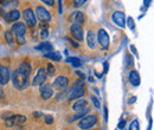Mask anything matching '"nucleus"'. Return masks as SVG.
I'll return each instance as SVG.
<instances>
[{"instance_id": "obj_13", "label": "nucleus", "mask_w": 154, "mask_h": 130, "mask_svg": "<svg viewBox=\"0 0 154 130\" xmlns=\"http://www.w3.org/2000/svg\"><path fill=\"white\" fill-rule=\"evenodd\" d=\"M71 35H72L74 38H76L77 40H82V39H83L82 26H79V25H77V24H72V25H71Z\"/></svg>"}, {"instance_id": "obj_6", "label": "nucleus", "mask_w": 154, "mask_h": 130, "mask_svg": "<svg viewBox=\"0 0 154 130\" xmlns=\"http://www.w3.org/2000/svg\"><path fill=\"white\" fill-rule=\"evenodd\" d=\"M24 19H25V23L31 27H35L37 25L36 16H35V13H33V11L31 8H26L24 11Z\"/></svg>"}, {"instance_id": "obj_9", "label": "nucleus", "mask_w": 154, "mask_h": 130, "mask_svg": "<svg viewBox=\"0 0 154 130\" xmlns=\"http://www.w3.org/2000/svg\"><path fill=\"white\" fill-rule=\"evenodd\" d=\"M45 79H46V72L44 71V69H39L38 71H37V74H36V77H35V79L32 80V84H33L35 86L42 85V84H44Z\"/></svg>"}, {"instance_id": "obj_35", "label": "nucleus", "mask_w": 154, "mask_h": 130, "mask_svg": "<svg viewBox=\"0 0 154 130\" xmlns=\"http://www.w3.org/2000/svg\"><path fill=\"white\" fill-rule=\"evenodd\" d=\"M43 2L46 4V5H50V6L54 5V1H52V0H43Z\"/></svg>"}, {"instance_id": "obj_21", "label": "nucleus", "mask_w": 154, "mask_h": 130, "mask_svg": "<svg viewBox=\"0 0 154 130\" xmlns=\"http://www.w3.org/2000/svg\"><path fill=\"white\" fill-rule=\"evenodd\" d=\"M87 41H88V46L94 49L95 47V35L93 31H89L88 32V36H87Z\"/></svg>"}, {"instance_id": "obj_20", "label": "nucleus", "mask_w": 154, "mask_h": 130, "mask_svg": "<svg viewBox=\"0 0 154 130\" xmlns=\"http://www.w3.org/2000/svg\"><path fill=\"white\" fill-rule=\"evenodd\" d=\"M36 49H37V50H39V51H49V52H51L54 47H52V45H51L50 43L44 41V43H42L40 45H38Z\"/></svg>"}, {"instance_id": "obj_4", "label": "nucleus", "mask_w": 154, "mask_h": 130, "mask_svg": "<svg viewBox=\"0 0 154 130\" xmlns=\"http://www.w3.org/2000/svg\"><path fill=\"white\" fill-rule=\"evenodd\" d=\"M97 122V117L95 115H89L85 116L84 118H82V121L78 123V127L81 129H90L91 127H94Z\"/></svg>"}, {"instance_id": "obj_30", "label": "nucleus", "mask_w": 154, "mask_h": 130, "mask_svg": "<svg viewBox=\"0 0 154 130\" xmlns=\"http://www.w3.org/2000/svg\"><path fill=\"white\" fill-rule=\"evenodd\" d=\"M45 122H46V124L54 123V117L52 116H45Z\"/></svg>"}, {"instance_id": "obj_22", "label": "nucleus", "mask_w": 154, "mask_h": 130, "mask_svg": "<svg viewBox=\"0 0 154 130\" xmlns=\"http://www.w3.org/2000/svg\"><path fill=\"white\" fill-rule=\"evenodd\" d=\"M45 58H50V59H52V60H56V62H59L60 60V55L58 53V52H55V51H51V52H48V53H45L44 55Z\"/></svg>"}, {"instance_id": "obj_41", "label": "nucleus", "mask_w": 154, "mask_h": 130, "mask_svg": "<svg viewBox=\"0 0 154 130\" xmlns=\"http://www.w3.org/2000/svg\"><path fill=\"white\" fill-rule=\"evenodd\" d=\"M0 98H2V90L0 89Z\"/></svg>"}, {"instance_id": "obj_12", "label": "nucleus", "mask_w": 154, "mask_h": 130, "mask_svg": "<svg viewBox=\"0 0 154 130\" xmlns=\"http://www.w3.org/2000/svg\"><path fill=\"white\" fill-rule=\"evenodd\" d=\"M10 80V71L7 68L0 65V84L1 85H5L7 84Z\"/></svg>"}, {"instance_id": "obj_24", "label": "nucleus", "mask_w": 154, "mask_h": 130, "mask_svg": "<svg viewBox=\"0 0 154 130\" xmlns=\"http://www.w3.org/2000/svg\"><path fill=\"white\" fill-rule=\"evenodd\" d=\"M129 130H139V121H137V119H134V121L131 123Z\"/></svg>"}, {"instance_id": "obj_28", "label": "nucleus", "mask_w": 154, "mask_h": 130, "mask_svg": "<svg viewBox=\"0 0 154 130\" xmlns=\"http://www.w3.org/2000/svg\"><path fill=\"white\" fill-rule=\"evenodd\" d=\"M127 25H128V27L131 29V30H134L135 29V24H134V20L132 17H129V18L127 19Z\"/></svg>"}, {"instance_id": "obj_40", "label": "nucleus", "mask_w": 154, "mask_h": 130, "mask_svg": "<svg viewBox=\"0 0 154 130\" xmlns=\"http://www.w3.org/2000/svg\"><path fill=\"white\" fill-rule=\"evenodd\" d=\"M149 4H151V1H145V5H146V6H148Z\"/></svg>"}, {"instance_id": "obj_17", "label": "nucleus", "mask_w": 154, "mask_h": 130, "mask_svg": "<svg viewBox=\"0 0 154 130\" xmlns=\"http://www.w3.org/2000/svg\"><path fill=\"white\" fill-rule=\"evenodd\" d=\"M71 19H72V21H74V24H77V25H82L83 24V21H84V17H83V14L81 13V12H74V14L71 16Z\"/></svg>"}, {"instance_id": "obj_5", "label": "nucleus", "mask_w": 154, "mask_h": 130, "mask_svg": "<svg viewBox=\"0 0 154 130\" xmlns=\"http://www.w3.org/2000/svg\"><path fill=\"white\" fill-rule=\"evenodd\" d=\"M26 122V117L23 115H14L12 117H8L6 119V124L8 127H14V125H21Z\"/></svg>"}, {"instance_id": "obj_10", "label": "nucleus", "mask_w": 154, "mask_h": 130, "mask_svg": "<svg viewBox=\"0 0 154 130\" xmlns=\"http://www.w3.org/2000/svg\"><path fill=\"white\" fill-rule=\"evenodd\" d=\"M36 16L38 17L42 21H50L51 20V17H50V13L42 6H38L36 8Z\"/></svg>"}, {"instance_id": "obj_31", "label": "nucleus", "mask_w": 154, "mask_h": 130, "mask_svg": "<svg viewBox=\"0 0 154 130\" xmlns=\"http://www.w3.org/2000/svg\"><path fill=\"white\" fill-rule=\"evenodd\" d=\"M84 2H85V0H75V1H74V5H75L76 7H79V6H82Z\"/></svg>"}, {"instance_id": "obj_26", "label": "nucleus", "mask_w": 154, "mask_h": 130, "mask_svg": "<svg viewBox=\"0 0 154 130\" xmlns=\"http://www.w3.org/2000/svg\"><path fill=\"white\" fill-rule=\"evenodd\" d=\"M125 59H126V66H132L133 65V58H132V56L126 55Z\"/></svg>"}, {"instance_id": "obj_3", "label": "nucleus", "mask_w": 154, "mask_h": 130, "mask_svg": "<svg viewBox=\"0 0 154 130\" xmlns=\"http://www.w3.org/2000/svg\"><path fill=\"white\" fill-rule=\"evenodd\" d=\"M84 95V89H83V82L82 80H78L75 83L71 92L69 93V97L68 99L69 101H72V99H76V98H81L82 96Z\"/></svg>"}, {"instance_id": "obj_36", "label": "nucleus", "mask_w": 154, "mask_h": 130, "mask_svg": "<svg viewBox=\"0 0 154 130\" xmlns=\"http://www.w3.org/2000/svg\"><path fill=\"white\" fill-rule=\"evenodd\" d=\"M131 49H132V51H133V53H134V55H136V56H137V52H136V49H135V46H133V45H132V46H131Z\"/></svg>"}, {"instance_id": "obj_37", "label": "nucleus", "mask_w": 154, "mask_h": 130, "mask_svg": "<svg viewBox=\"0 0 154 130\" xmlns=\"http://www.w3.org/2000/svg\"><path fill=\"white\" fill-rule=\"evenodd\" d=\"M104 72H108V63H104Z\"/></svg>"}, {"instance_id": "obj_15", "label": "nucleus", "mask_w": 154, "mask_h": 130, "mask_svg": "<svg viewBox=\"0 0 154 130\" xmlns=\"http://www.w3.org/2000/svg\"><path fill=\"white\" fill-rule=\"evenodd\" d=\"M88 102L85 101V99H79V101H77L76 103L74 104V107H72V109L77 112H81V111H84V110H87L88 108Z\"/></svg>"}, {"instance_id": "obj_33", "label": "nucleus", "mask_w": 154, "mask_h": 130, "mask_svg": "<svg viewBox=\"0 0 154 130\" xmlns=\"http://www.w3.org/2000/svg\"><path fill=\"white\" fill-rule=\"evenodd\" d=\"M48 37V30L46 29H44V30H42L40 31V38L42 39H44V38H46Z\"/></svg>"}, {"instance_id": "obj_18", "label": "nucleus", "mask_w": 154, "mask_h": 130, "mask_svg": "<svg viewBox=\"0 0 154 130\" xmlns=\"http://www.w3.org/2000/svg\"><path fill=\"white\" fill-rule=\"evenodd\" d=\"M19 17H20L19 11H17V10H12V11H10V12L7 13L6 20H8V21H16V20L19 19Z\"/></svg>"}, {"instance_id": "obj_14", "label": "nucleus", "mask_w": 154, "mask_h": 130, "mask_svg": "<svg viewBox=\"0 0 154 130\" xmlns=\"http://www.w3.org/2000/svg\"><path fill=\"white\" fill-rule=\"evenodd\" d=\"M113 20H114V23H115L116 25H119L120 27H125V25H126L125 14L122 12H120V11H117V12H115L113 14Z\"/></svg>"}, {"instance_id": "obj_19", "label": "nucleus", "mask_w": 154, "mask_h": 130, "mask_svg": "<svg viewBox=\"0 0 154 130\" xmlns=\"http://www.w3.org/2000/svg\"><path fill=\"white\" fill-rule=\"evenodd\" d=\"M19 72L21 74H26V76H30L31 74V66H30V64L29 63H26V62H24V63H21L19 66V70H18Z\"/></svg>"}, {"instance_id": "obj_39", "label": "nucleus", "mask_w": 154, "mask_h": 130, "mask_svg": "<svg viewBox=\"0 0 154 130\" xmlns=\"http://www.w3.org/2000/svg\"><path fill=\"white\" fill-rule=\"evenodd\" d=\"M135 101H136V97H132V99L129 101V103H134Z\"/></svg>"}, {"instance_id": "obj_34", "label": "nucleus", "mask_w": 154, "mask_h": 130, "mask_svg": "<svg viewBox=\"0 0 154 130\" xmlns=\"http://www.w3.org/2000/svg\"><path fill=\"white\" fill-rule=\"evenodd\" d=\"M125 125H126V121H123V119H122V121L119 123V128H120V129H123V128H125Z\"/></svg>"}, {"instance_id": "obj_23", "label": "nucleus", "mask_w": 154, "mask_h": 130, "mask_svg": "<svg viewBox=\"0 0 154 130\" xmlns=\"http://www.w3.org/2000/svg\"><path fill=\"white\" fill-rule=\"evenodd\" d=\"M68 60H69V62L72 64V66H75V68H79V66L82 65V62H81V59H79V58H77V57L69 58Z\"/></svg>"}, {"instance_id": "obj_1", "label": "nucleus", "mask_w": 154, "mask_h": 130, "mask_svg": "<svg viewBox=\"0 0 154 130\" xmlns=\"http://www.w3.org/2000/svg\"><path fill=\"white\" fill-rule=\"evenodd\" d=\"M12 82H13V85L17 89L24 90V89H26L29 86V76L21 74L17 70L12 74Z\"/></svg>"}, {"instance_id": "obj_38", "label": "nucleus", "mask_w": 154, "mask_h": 130, "mask_svg": "<svg viewBox=\"0 0 154 130\" xmlns=\"http://www.w3.org/2000/svg\"><path fill=\"white\" fill-rule=\"evenodd\" d=\"M77 74H78V76H79V77H81V78H84V77H85V76H84V74H82V72H79V71H77Z\"/></svg>"}, {"instance_id": "obj_42", "label": "nucleus", "mask_w": 154, "mask_h": 130, "mask_svg": "<svg viewBox=\"0 0 154 130\" xmlns=\"http://www.w3.org/2000/svg\"><path fill=\"white\" fill-rule=\"evenodd\" d=\"M16 130H24V129H21V128H19V129H16Z\"/></svg>"}, {"instance_id": "obj_16", "label": "nucleus", "mask_w": 154, "mask_h": 130, "mask_svg": "<svg viewBox=\"0 0 154 130\" xmlns=\"http://www.w3.org/2000/svg\"><path fill=\"white\" fill-rule=\"evenodd\" d=\"M129 82L132 83V85L134 86H137L140 85V76L136 71H132L131 74H129Z\"/></svg>"}, {"instance_id": "obj_7", "label": "nucleus", "mask_w": 154, "mask_h": 130, "mask_svg": "<svg viewBox=\"0 0 154 130\" xmlns=\"http://www.w3.org/2000/svg\"><path fill=\"white\" fill-rule=\"evenodd\" d=\"M98 43H100L101 47L104 50L108 49V46H109V36L106 32V30H103V29H101L98 31Z\"/></svg>"}, {"instance_id": "obj_32", "label": "nucleus", "mask_w": 154, "mask_h": 130, "mask_svg": "<svg viewBox=\"0 0 154 130\" xmlns=\"http://www.w3.org/2000/svg\"><path fill=\"white\" fill-rule=\"evenodd\" d=\"M91 101H93V103H94V105L96 107L97 109H98V108L101 107V105H100V102H98V99H97L96 97H91Z\"/></svg>"}, {"instance_id": "obj_2", "label": "nucleus", "mask_w": 154, "mask_h": 130, "mask_svg": "<svg viewBox=\"0 0 154 130\" xmlns=\"http://www.w3.org/2000/svg\"><path fill=\"white\" fill-rule=\"evenodd\" d=\"M25 32H26V26L23 23H16L12 26V32L11 33L16 35V37L18 39V43L19 44H24L25 43V39H24Z\"/></svg>"}, {"instance_id": "obj_25", "label": "nucleus", "mask_w": 154, "mask_h": 130, "mask_svg": "<svg viewBox=\"0 0 154 130\" xmlns=\"http://www.w3.org/2000/svg\"><path fill=\"white\" fill-rule=\"evenodd\" d=\"M5 38H6V40H7V43L8 44H13V36H12V33L11 32H6L5 33Z\"/></svg>"}, {"instance_id": "obj_8", "label": "nucleus", "mask_w": 154, "mask_h": 130, "mask_svg": "<svg viewBox=\"0 0 154 130\" xmlns=\"http://www.w3.org/2000/svg\"><path fill=\"white\" fill-rule=\"evenodd\" d=\"M69 85V79L66 77H63V76H59L55 79L54 82V86L57 89V90H65Z\"/></svg>"}, {"instance_id": "obj_27", "label": "nucleus", "mask_w": 154, "mask_h": 130, "mask_svg": "<svg viewBox=\"0 0 154 130\" xmlns=\"http://www.w3.org/2000/svg\"><path fill=\"white\" fill-rule=\"evenodd\" d=\"M87 111H88V109L87 110H84V111H81V112H78L76 116H74L72 118H70V122H74V121H76L77 118H79V117H82V116H84L85 113H87Z\"/></svg>"}, {"instance_id": "obj_11", "label": "nucleus", "mask_w": 154, "mask_h": 130, "mask_svg": "<svg viewBox=\"0 0 154 130\" xmlns=\"http://www.w3.org/2000/svg\"><path fill=\"white\" fill-rule=\"evenodd\" d=\"M54 93V90L51 88L50 84H42L40 85V96L44 98V99H48L52 96Z\"/></svg>"}, {"instance_id": "obj_29", "label": "nucleus", "mask_w": 154, "mask_h": 130, "mask_svg": "<svg viewBox=\"0 0 154 130\" xmlns=\"http://www.w3.org/2000/svg\"><path fill=\"white\" fill-rule=\"evenodd\" d=\"M55 72H56V69H55V66L52 65V64H49L48 65V74H55Z\"/></svg>"}]
</instances>
